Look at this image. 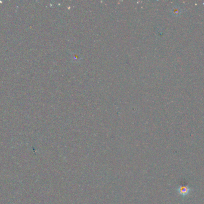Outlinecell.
Returning a JSON list of instances; mask_svg holds the SVG:
<instances>
[{"mask_svg":"<svg viewBox=\"0 0 204 204\" xmlns=\"http://www.w3.org/2000/svg\"><path fill=\"white\" fill-rule=\"evenodd\" d=\"M190 190H191L190 188L188 187V186H185V185L180 186L178 188H177V191L178 194L183 196H188Z\"/></svg>","mask_w":204,"mask_h":204,"instance_id":"cell-1","label":"cell"}]
</instances>
